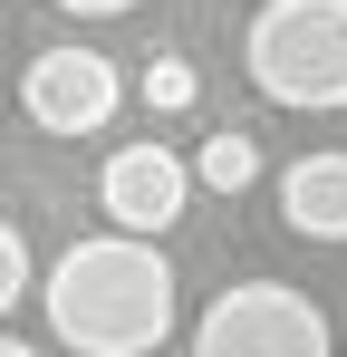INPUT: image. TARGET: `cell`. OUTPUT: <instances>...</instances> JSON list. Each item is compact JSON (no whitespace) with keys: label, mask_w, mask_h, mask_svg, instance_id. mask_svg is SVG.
<instances>
[{"label":"cell","mask_w":347,"mask_h":357,"mask_svg":"<svg viewBox=\"0 0 347 357\" xmlns=\"http://www.w3.org/2000/svg\"><path fill=\"white\" fill-rule=\"evenodd\" d=\"M174 261L155 251V232H87L68 241L39 280V309H49L58 348L77 357H155L174 338Z\"/></svg>","instance_id":"6da1fadb"},{"label":"cell","mask_w":347,"mask_h":357,"mask_svg":"<svg viewBox=\"0 0 347 357\" xmlns=\"http://www.w3.org/2000/svg\"><path fill=\"white\" fill-rule=\"evenodd\" d=\"M241 68L270 107L299 116H338L347 107V0H261Z\"/></svg>","instance_id":"7a4b0ae2"},{"label":"cell","mask_w":347,"mask_h":357,"mask_svg":"<svg viewBox=\"0 0 347 357\" xmlns=\"http://www.w3.org/2000/svg\"><path fill=\"white\" fill-rule=\"evenodd\" d=\"M193 357H338V328L289 280H231L193 319Z\"/></svg>","instance_id":"3957f363"},{"label":"cell","mask_w":347,"mask_h":357,"mask_svg":"<svg viewBox=\"0 0 347 357\" xmlns=\"http://www.w3.org/2000/svg\"><path fill=\"white\" fill-rule=\"evenodd\" d=\"M20 107H29V126H49V135H97L125 107V77L97 49H39V59L20 68Z\"/></svg>","instance_id":"277c9868"},{"label":"cell","mask_w":347,"mask_h":357,"mask_svg":"<svg viewBox=\"0 0 347 357\" xmlns=\"http://www.w3.org/2000/svg\"><path fill=\"white\" fill-rule=\"evenodd\" d=\"M193 183L203 174H193L174 145H116L107 174H97V203H107V222L164 241V222H183V203H193Z\"/></svg>","instance_id":"5b68a950"},{"label":"cell","mask_w":347,"mask_h":357,"mask_svg":"<svg viewBox=\"0 0 347 357\" xmlns=\"http://www.w3.org/2000/svg\"><path fill=\"white\" fill-rule=\"evenodd\" d=\"M280 222L299 241H347V155H299V165H280Z\"/></svg>","instance_id":"8992f818"},{"label":"cell","mask_w":347,"mask_h":357,"mask_svg":"<svg viewBox=\"0 0 347 357\" xmlns=\"http://www.w3.org/2000/svg\"><path fill=\"white\" fill-rule=\"evenodd\" d=\"M193 174L213 183V193H241V183L261 174V145H251L241 126H222V135H203V145H193Z\"/></svg>","instance_id":"52a82bcc"},{"label":"cell","mask_w":347,"mask_h":357,"mask_svg":"<svg viewBox=\"0 0 347 357\" xmlns=\"http://www.w3.org/2000/svg\"><path fill=\"white\" fill-rule=\"evenodd\" d=\"M193 97H203V68L183 59V49H164V59H145V107H155V116H183Z\"/></svg>","instance_id":"ba28073f"},{"label":"cell","mask_w":347,"mask_h":357,"mask_svg":"<svg viewBox=\"0 0 347 357\" xmlns=\"http://www.w3.org/2000/svg\"><path fill=\"white\" fill-rule=\"evenodd\" d=\"M29 299V241H20V222H0V319Z\"/></svg>","instance_id":"9c48e42d"},{"label":"cell","mask_w":347,"mask_h":357,"mask_svg":"<svg viewBox=\"0 0 347 357\" xmlns=\"http://www.w3.org/2000/svg\"><path fill=\"white\" fill-rule=\"evenodd\" d=\"M49 10H68V20H116V10H135V0H49Z\"/></svg>","instance_id":"30bf717a"},{"label":"cell","mask_w":347,"mask_h":357,"mask_svg":"<svg viewBox=\"0 0 347 357\" xmlns=\"http://www.w3.org/2000/svg\"><path fill=\"white\" fill-rule=\"evenodd\" d=\"M0 357H39V348H20V338H0Z\"/></svg>","instance_id":"8fae6325"}]
</instances>
